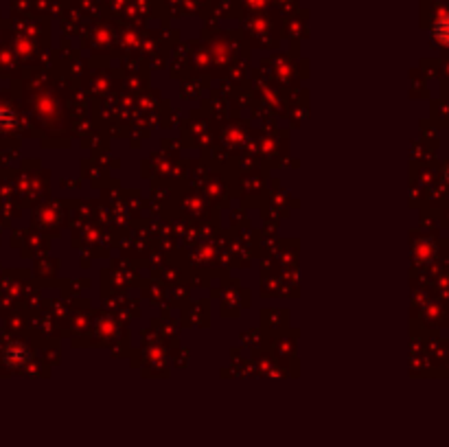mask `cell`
Segmentation results:
<instances>
[{"instance_id": "obj_1", "label": "cell", "mask_w": 449, "mask_h": 447, "mask_svg": "<svg viewBox=\"0 0 449 447\" xmlns=\"http://www.w3.org/2000/svg\"><path fill=\"white\" fill-rule=\"evenodd\" d=\"M434 38H436L441 44H447L449 47V13L441 16L434 24Z\"/></svg>"}]
</instances>
